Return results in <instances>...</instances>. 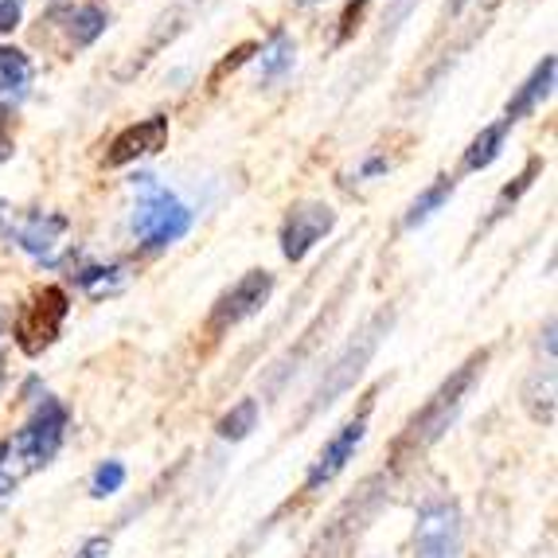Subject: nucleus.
<instances>
[{"label": "nucleus", "instance_id": "39448f33", "mask_svg": "<svg viewBox=\"0 0 558 558\" xmlns=\"http://www.w3.org/2000/svg\"><path fill=\"white\" fill-rule=\"evenodd\" d=\"M66 313H71V298H66V289H59V286L36 289V293L28 298V305L20 308L16 328H12L20 352L32 355V360L44 355L47 348L59 340V332H63Z\"/></svg>", "mask_w": 558, "mask_h": 558}, {"label": "nucleus", "instance_id": "bb28decb", "mask_svg": "<svg viewBox=\"0 0 558 558\" xmlns=\"http://www.w3.org/2000/svg\"><path fill=\"white\" fill-rule=\"evenodd\" d=\"M20 16H24V4H20V0H0V36L16 28Z\"/></svg>", "mask_w": 558, "mask_h": 558}, {"label": "nucleus", "instance_id": "7c9ffc66", "mask_svg": "<svg viewBox=\"0 0 558 558\" xmlns=\"http://www.w3.org/2000/svg\"><path fill=\"white\" fill-rule=\"evenodd\" d=\"M465 4H469V0H453V9H465Z\"/></svg>", "mask_w": 558, "mask_h": 558}, {"label": "nucleus", "instance_id": "aec40b11", "mask_svg": "<svg viewBox=\"0 0 558 558\" xmlns=\"http://www.w3.org/2000/svg\"><path fill=\"white\" fill-rule=\"evenodd\" d=\"M293 59H298L293 39H289L286 32H274L270 44L262 47V83H278L289 66H293Z\"/></svg>", "mask_w": 558, "mask_h": 558}, {"label": "nucleus", "instance_id": "4be33fe9", "mask_svg": "<svg viewBox=\"0 0 558 558\" xmlns=\"http://www.w3.org/2000/svg\"><path fill=\"white\" fill-rule=\"evenodd\" d=\"M539 172H543V157H531L527 168H523L520 177H515V184H508L500 192V196H496V204H493V223H496V219H504V215H508L515 204H520V196L527 192L531 184H535V177H539Z\"/></svg>", "mask_w": 558, "mask_h": 558}, {"label": "nucleus", "instance_id": "2f4dec72", "mask_svg": "<svg viewBox=\"0 0 558 558\" xmlns=\"http://www.w3.org/2000/svg\"><path fill=\"white\" fill-rule=\"evenodd\" d=\"M301 4H325V0H301Z\"/></svg>", "mask_w": 558, "mask_h": 558}, {"label": "nucleus", "instance_id": "b1692460", "mask_svg": "<svg viewBox=\"0 0 558 558\" xmlns=\"http://www.w3.org/2000/svg\"><path fill=\"white\" fill-rule=\"evenodd\" d=\"M363 12H367V0H352V4H348L344 16H340V36H336V44H348V39L360 32Z\"/></svg>", "mask_w": 558, "mask_h": 558}, {"label": "nucleus", "instance_id": "ddd939ff", "mask_svg": "<svg viewBox=\"0 0 558 558\" xmlns=\"http://www.w3.org/2000/svg\"><path fill=\"white\" fill-rule=\"evenodd\" d=\"M555 71H558V59L555 56H543V63L531 71L527 83H523L520 90L508 98V106H504V121H508V125L523 121L531 110H535V106L543 102V98H550V90H555Z\"/></svg>", "mask_w": 558, "mask_h": 558}, {"label": "nucleus", "instance_id": "9b49d317", "mask_svg": "<svg viewBox=\"0 0 558 558\" xmlns=\"http://www.w3.org/2000/svg\"><path fill=\"white\" fill-rule=\"evenodd\" d=\"M168 145V118L165 113H153V118L137 121V125H125L118 137L110 141L106 149V168H125L141 157H153Z\"/></svg>", "mask_w": 558, "mask_h": 558}, {"label": "nucleus", "instance_id": "6e6552de", "mask_svg": "<svg viewBox=\"0 0 558 558\" xmlns=\"http://www.w3.org/2000/svg\"><path fill=\"white\" fill-rule=\"evenodd\" d=\"M414 555L461 558V508L453 500L422 504L418 523H414Z\"/></svg>", "mask_w": 558, "mask_h": 558}, {"label": "nucleus", "instance_id": "7ed1b4c3", "mask_svg": "<svg viewBox=\"0 0 558 558\" xmlns=\"http://www.w3.org/2000/svg\"><path fill=\"white\" fill-rule=\"evenodd\" d=\"M66 426H71L66 407L59 399H51V395H44V402L36 407V414L16 429V438L4 441V446H9V469L12 473L28 476V473H39L44 465H51L56 453L63 449Z\"/></svg>", "mask_w": 558, "mask_h": 558}, {"label": "nucleus", "instance_id": "2eb2a0df", "mask_svg": "<svg viewBox=\"0 0 558 558\" xmlns=\"http://www.w3.org/2000/svg\"><path fill=\"white\" fill-rule=\"evenodd\" d=\"M508 121H493V125H484L481 133H476L473 141H469V149H465V160H461V168L465 172H481V168H488L496 157L504 153V141H508Z\"/></svg>", "mask_w": 558, "mask_h": 558}, {"label": "nucleus", "instance_id": "c85d7f7f", "mask_svg": "<svg viewBox=\"0 0 558 558\" xmlns=\"http://www.w3.org/2000/svg\"><path fill=\"white\" fill-rule=\"evenodd\" d=\"M379 172H387V157H372L360 168V177H379Z\"/></svg>", "mask_w": 558, "mask_h": 558}, {"label": "nucleus", "instance_id": "393cba45", "mask_svg": "<svg viewBox=\"0 0 558 558\" xmlns=\"http://www.w3.org/2000/svg\"><path fill=\"white\" fill-rule=\"evenodd\" d=\"M16 484H20V476L9 469V446L0 441V500H9V496L16 493Z\"/></svg>", "mask_w": 558, "mask_h": 558}, {"label": "nucleus", "instance_id": "f3484780", "mask_svg": "<svg viewBox=\"0 0 558 558\" xmlns=\"http://www.w3.org/2000/svg\"><path fill=\"white\" fill-rule=\"evenodd\" d=\"M32 59L16 47H0V98H24L32 86Z\"/></svg>", "mask_w": 558, "mask_h": 558}, {"label": "nucleus", "instance_id": "c756f323", "mask_svg": "<svg viewBox=\"0 0 558 558\" xmlns=\"http://www.w3.org/2000/svg\"><path fill=\"white\" fill-rule=\"evenodd\" d=\"M12 157V137H9V130L0 125V160H9Z\"/></svg>", "mask_w": 558, "mask_h": 558}, {"label": "nucleus", "instance_id": "a211bd4d", "mask_svg": "<svg viewBox=\"0 0 558 558\" xmlns=\"http://www.w3.org/2000/svg\"><path fill=\"white\" fill-rule=\"evenodd\" d=\"M453 177H438L434 180V184L426 187V192H422L418 199H414V204H410V211H407V219H402V223H407V231H414V227H422V223H429V219H434V215L441 211V207L449 204V196H453Z\"/></svg>", "mask_w": 558, "mask_h": 558}, {"label": "nucleus", "instance_id": "dca6fc26", "mask_svg": "<svg viewBox=\"0 0 558 558\" xmlns=\"http://www.w3.org/2000/svg\"><path fill=\"white\" fill-rule=\"evenodd\" d=\"M523 402L527 414L539 426H555V363H547V372H535L523 387Z\"/></svg>", "mask_w": 558, "mask_h": 558}, {"label": "nucleus", "instance_id": "f257e3e1", "mask_svg": "<svg viewBox=\"0 0 558 558\" xmlns=\"http://www.w3.org/2000/svg\"><path fill=\"white\" fill-rule=\"evenodd\" d=\"M484 360H488V352L469 355V360L461 363V367H457L446 383H441L438 391L429 395V402L407 422V429H402L399 441H395V465H399L402 457L426 453V449L434 446V441H438L449 426H453V418L461 414V407H465V395L473 391L476 375H481Z\"/></svg>", "mask_w": 558, "mask_h": 558}, {"label": "nucleus", "instance_id": "a878e982", "mask_svg": "<svg viewBox=\"0 0 558 558\" xmlns=\"http://www.w3.org/2000/svg\"><path fill=\"white\" fill-rule=\"evenodd\" d=\"M254 51H258V47H254V44H242V47H234V51H231V59H223V63H219V71H215V75H211V83H219V78H223L227 71H239V66L246 63V59H251Z\"/></svg>", "mask_w": 558, "mask_h": 558}, {"label": "nucleus", "instance_id": "423d86ee", "mask_svg": "<svg viewBox=\"0 0 558 558\" xmlns=\"http://www.w3.org/2000/svg\"><path fill=\"white\" fill-rule=\"evenodd\" d=\"M387 328H391V317H375L372 325L363 328L352 344L344 348V352L336 355V363L328 367L325 383H320L317 395H313V407H308V414H320V410L332 407L340 395L352 391L355 379H360V372L367 367V360L375 355V348H379V340H383V332H387Z\"/></svg>", "mask_w": 558, "mask_h": 558}, {"label": "nucleus", "instance_id": "6ab92c4d", "mask_svg": "<svg viewBox=\"0 0 558 558\" xmlns=\"http://www.w3.org/2000/svg\"><path fill=\"white\" fill-rule=\"evenodd\" d=\"M254 426H258V399H242L227 410L223 418L215 422V434L223 441H242V438H251Z\"/></svg>", "mask_w": 558, "mask_h": 558}, {"label": "nucleus", "instance_id": "cd10ccee", "mask_svg": "<svg viewBox=\"0 0 558 558\" xmlns=\"http://www.w3.org/2000/svg\"><path fill=\"white\" fill-rule=\"evenodd\" d=\"M75 558H110V539H106V535H94V539H86L83 547L75 550Z\"/></svg>", "mask_w": 558, "mask_h": 558}, {"label": "nucleus", "instance_id": "412c9836", "mask_svg": "<svg viewBox=\"0 0 558 558\" xmlns=\"http://www.w3.org/2000/svg\"><path fill=\"white\" fill-rule=\"evenodd\" d=\"M78 286H83L86 298H113V293H121L125 289V266H86L83 274H78Z\"/></svg>", "mask_w": 558, "mask_h": 558}, {"label": "nucleus", "instance_id": "20e7f679", "mask_svg": "<svg viewBox=\"0 0 558 558\" xmlns=\"http://www.w3.org/2000/svg\"><path fill=\"white\" fill-rule=\"evenodd\" d=\"M133 187L141 192L137 211H133V234L149 254L165 251V246H172V242H180L192 231V207L153 184V177H137Z\"/></svg>", "mask_w": 558, "mask_h": 558}, {"label": "nucleus", "instance_id": "9d476101", "mask_svg": "<svg viewBox=\"0 0 558 558\" xmlns=\"http://www.w3.org/2000/svg\"><path fill=\"white\" fill-rule=\"evenodd\" d=\"M336 211L320 199H301L289 207L286 223H281V254L289 262H301L317 242H325V234H332Z\"/></svg>", "mask_w": 558, "mask_h": 558}, {"label": "nucleus", "instance_id": "f03ea898", "mask_svg": "<svg viewBox=\"0 0 558 558\" xmlns=\"http://www.w3.org/2000/svg\"><path fill=\"white\" fill-rule=\"evenodd\" d=\"M387 504V476L367 481L355 496H348L332 512V520L317 531V539L308 543L305 558H352L355 543L363 539V531L372 527L379 508Z\"/></svg>", "mask_w": 558, "mask_h": 558}, {"label": "nucleus", "instance_id": "f8f14e48", "mask_svg": "<svg viewBox=\"0 0 558 558\" xmlns=\"http://www.w3.org/2000/svg\"><path fill=\"white\" fill-rule=\"evenodd\" d=\"M66 215H56V211H36V215H24L16 223V231H12V239H16V246L24 254H32V258H51L59 246V239L66 234Z\"/></svg>", "mask_w": 558, "mask_h": 558}, {"label": "nucleus", "instance_id": "0eeeda50", "mask_svg": "<svg viewBox=\"0 0 558 558\" xmlns=\"http://www.w3.org/2000/svg\"><path fill=\"white\" fill-rule=\"evenodd\" d=\"M372 407H375V391L363 399L360 414H352V418H348L344 426L328 438V446L320 449V457L313 461V469H308V476H305V493H320L325 484H332L336 476L344 473L348 461L355 457V449H360L363 438H367V418H372Z\"/></svg>", "mask_w": 558, "mask_h": 558}, {"label": "nucleus", "instance_id": "4468645a", "mask_svg": "<svg viewBox=\"0 0 558 558\" xmlns=\"http://www.w3.org/2000/svg\"><path fill=\"white\" fill-rule=\"evenodd\" d=\"M63 28H66V39H71V47H90L94 39L102 36L106 28H110V16H106L98 4H78V9H66L63 16Z\"/></svg>", "mask_w": 558, "mask_h": 558}, {"label": "nucleus", "instance_id": "1a4fd4ad", "mask_svg": "<svg viewBox=\"0 0 558 558\" xmlns=\"http://www.w3.org/2000/svg\"><path fill=\"white\" fill-rule=\"evenodd\" d=\"M270 298H274V274H270V270H251V274H242V278L234 281L231 289H227L223 298L215 301L207 328H211V332H223V328L242 325V320H251L254 313H262Z\"/></svg>", "mask_w": 558, "mask_h": 558}, {"label": "nucleus", "instance_id": "5701e85b", "mask_svg": "<svg viewBox=\"0 0 558 558\" xmlns=\"http://www.w3.org/2000/svg\"><path fill=\"white\" fill-rule=\"evenodd\" d=\"M125 484V465L121 461H106V465L94 469L90 476V496H98V500H106V496H113Z\"/></svg>", "mask_w": 558, "mask_h": 558}, {"label": "nucleus", "instance_id": "473e14b6", "mask_svg": "<svg viewBox=\"0 0 558 558\" xmlns=\"http://www.w3.org/2000/svg\"><path fill=\"white\" fill-rule=\"evenodd\" d=\"M0 379H4V367H0Z\"/></svg>", "mask_w": 558, "mask_h": 558}]
</instances>
